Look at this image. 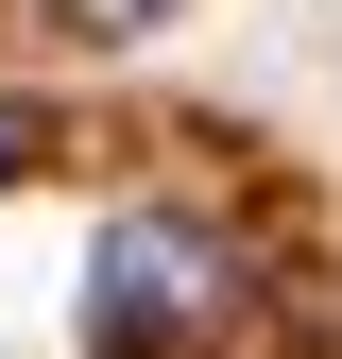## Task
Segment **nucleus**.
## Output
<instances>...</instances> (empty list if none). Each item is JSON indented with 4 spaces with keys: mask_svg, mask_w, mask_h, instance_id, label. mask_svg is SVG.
<instances>
[{
    "mask_svg": "<svg viewBox=\"0 0 342 359\" xmlns=\"http://www.w3.org/2000/svg\"><path fill=\"white\" fill-rule=\"evenodd\" d=\"M34 154H52V103H18V86H0V189H18Z\"/></svg>",
    "mask_w": 342,
    "mask_h": 359,
    "instance_id": "3",
    "label": "nucleus"
},
{
    "mask_svg": "<svg viewBox=\"0 0 342 359\" xmlns=\"http://www.w3.org/2000/svg\"><path fill=\"white\" fill-rule=\"evenodd\" d=\"M223 325H240V257L189 205L103 222V257H86V359H223Z\"/></svg>",
    "mask_w": 342,
    "mask_h": 359,
    "instance_id": "1",
    "label": "nucleus"
},
{
    "mask_svg": "<svg viewBox=\"0 0 342 359\" xmlns=\"http://www.w3.org/2000/svg\"><path fill=\"white\" fill-rule=\"evenodd\" d=\"M34 18H52V34H69V52H137V34L171 18V0H34Z\"/></svg>",
    "mask_w": 342,
    "mask_h": 359,
    "instance_id": "2",
    "label": "nucleus"
}]
</instances>
